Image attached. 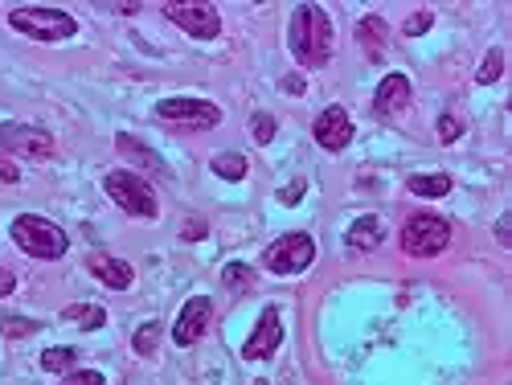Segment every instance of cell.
<instances>
[{
  "mask_svg": "<svg viewBox=\"0 0 512 385\" xmlns=\"http://www.w3.org/2000/svg\"><path fill=\"white\" fill-rule=\"evenodd\" d=\"M185 238H189V242L205 238V222H193V226H185Z\"/></svg>",
  "mask_w": 512,
  "mask_h": 385,
  "instance_id": "35",
  "label": "cell"
},
{
  "mask_svg": "<svg viewBox=\"0 0 512 385\" xmlns=\"http://www.w3.org/2000/svg\"><path fill=\"white\" fill-rule=\"evenodd\" d=\"M316 263V242L312 234H283L263 250V267L271 275H300Z\"/></svg>",
  "mask_w": 512,
  "mask_h": 385,
  "instance_id": "6",
  "label": "cell"
},
{
  "mask_svg": "<svg viewBox=\"0 0 512 385\" xmlns=\"http://www.w3.org/2000/svg\"><path fill=\"white\" fill-rule=\"evenodd\" d=\"M431 21H435V17H431V9H422V13H414V17L406 21V37H422L426 29H431Z\"/></svg>",
  "mask_w": 512,
  "mask_h": 385,
  "instance_id": "29",
  "label": "cell"
},
{
  "mask_svg": "<svg viewBox=\"0 0 512 385\" xmlns=\"http://www.w3.org/2000/svg\"><path fill=\"white\" fill-rule=\"evenodd\" d=\"M357 41H361V50L377 62L381 54H386V21H381L377 13L361 17V25H357Z\"/></svg>",
  "mask_w": 512,
  "mask_h": 385,
  "instance_id": "16",
  "label": "cell"
},
{
  "mask_svg": "<svg viewBox=\"0 0 512 385\" xmlns=\"http://www.w3.org/2000/svg\"><path fill=\"white\" fill-rule=\"evenodd\" d=\"M62 385H107V377L99 369H74V373H66Z\"/></svg>",
  "mask_w": 512,
  "mask_h": 385,
  "instance_id": "26",
  "label": "cell"
},
{
  "mask_svg": "<svg viewBox=\"0 0 512 385\" xmlns=\"http://www.w3.org/2000/svg\"><path fill=\"white\" fill-rule=\"evenodd\" d=\"M41 369H46V373H74L78 369V349H70V345L46 349V353H41Z\"/></svg>",
  "mask_w": 512,
  "mask_h": 385,
  "instance_id": "21",
  "label": "cell"
},
{
  "mask_svg": "<svg viewBox=\"0 0 512 385\" xmlns=\"http://www.w3.org/2000/svg\"><path fill=\"white\" fill-rule=\"evenodd\" d=\"M406 107H410V78L406 74H386L377 95H373V115L386 119V115H398Z\"/></svg>",
  "mask_w": 512,
  "mask_h": 385,
  "instance_id": "13",
  "label": "cell"
},
{
  "mask_svg": "<svg viewBox=\"0 0 512 385\" xmlns=\"http://www.w3.org/2000/svg\"><path fill=\"white\" fill-rule=\"evenodd\" d=\"M9 234H13V242L29 254V259L54 263V259H62V254L70 250V234H66L58 222L41 218V213H17L13 226H9Z\"/></svg>",
  "mask_w": 512,
  "mask_h": 385,
  "instance_id": "2",
  "label": "cell"
},
{
  "mask_svg": "<svg viewBox=\"0 0 512 385\" xmlns=\"http://www.w3.org/2000/svg\"><path fill=\"white\" fill-rule=\"evenodd\" d=\"M504 74V50L500 46H492L488 54H484V66L476 70V82H480V87H492V82Z\"/></svg>",
  "mask_w": 512,
  "mask_h": 385,
  "instance_id": "22",
  "label": "cell"
},
{
  "mask_svg": "<svg viewBox=\"0 0 512 385\" xmlns=\"http://www.w3.org/2000/svg\"><path fill=\"white\" fill-rule=\"evenodd\" d=\"M406 189L418 193V197H447V193L455 189V181H451L447 173H414V177L406 181Z\"/></svg>",
  "mask_w": 512,
  "mask_h": 385,
  "instance_id": "17",
  "label": "cell"
},
{
  "mask_svg": "<svg viewBox=\"0 0 512 385\" xmlns=\"http://www.w3.org/2000/svg\"><path fill=\"white\" fill-rule=\"evenodd\" d=\"M115 148H119V152H127V156H132L136 164L152 168V173H164V164H160V156H156L152 148H144V144H140L136 136H127V132H123V136H115Z\"/></svg>",
  "mask_w": 512,
  "mask_h": 385,
  "instance_id": "18",
  "label": "cell"
},
{
  "mask_svg": "<svg viewBox=\"0 0 512 385\" xmlns=\"http://www.w3.org/2000/svg\"><path fill=\"white\" fill-rule=\"evenodd\" d=\"M304 189H308V185H304V177H295V181L279 193V201H283V205H300V201H304Z\"/></svg>",
  "mask_w": 512,
  "mask_h": 385,
  "instance_id": "30",
  "label": "cell"
},
{
  "mask_svg": "<svg viewBox=\"0 0 512 385\" xmlns=\"http://www.w3.org/2000/svg\"><path fill=\"white\" fill-rule=\"evenodd\" d=\"M0 181H5V185H17L21 181V168L13 160H5V156H0Z\"/></svg>",
  "mask_w": 512,
  "mask_h": 385,
  "instance_id": "31",
  "label": "cell"
},
{
  "mask_svg": "<svg viewBox=\"0 0 512 385\" xmlns=\"http://www.w3.org/2000/svg\"><path fill=\"white\" fill-rule=\"evenodd\" d=\"M156 340H160V324H144V328L132 336V349H136L140 357H152V353H156Z\"/></svg>",
  "mask_w": 512,
  "mask_h": 385,
  "instance_id": "24",
  "label": "cell"
},
{
  "mask_svg": "<svg viewBox=\"0 0 512 385\" xmlns=\"http://www.w3.org/2000/svg\"><path fill=\"white\" fill-rule=\"evenodd\" d=\"M254 140H259V144H271L275 140V119L267 111L254 115Z\"/></svg>",
  "mask_w": 512,
  "mask_h": 385,
  "instance_id": "27",
  "label": "cell"
},
{
  "mask_svg": "<svg viewBox=\"0 0 512 385\" xmlns=\"http://www.w3.org/2000/svg\"><path fill=\"white\" fill-rule=\"evenodd\" d=\"M87 271L103 283V287H111V291H127L136 283V271H132V263H123V259H115V254H91L87 259Z\"/></svg>",
  "mask_w": 512,
  "mask_h": 385,
  "instance_id": "14",
  "label": "cell"
},
{
  "mask_svg": "<svg viewBox=\"0 0 512 385\" xmlns=\"http://www.w3.org/2000/svg\"><path fill=\"white\" fill-rule=\"evenodd\" d=\"M13 291H17V275L0 267V299H5V295H13Z\"/></svg>",
  "mask_w": 512,
  "mask_h": 385,
  "instance_id": "33",
  "label": "cell"
},
{
  "mask_svg": "<svg viewBox=\"0 0 512 385\" xmlns=\"http://www.w3.org/2000/svg\"><path fill=\"white\" fill-rule=\"evenodd\" d=\"M213 177H222V181H242L246 177V156L242 152H222V156H213Z\"/></svg>",
  "mask_w": 512,
  "mask_h": 385,
  "instance_id": "20",
  "label": "cell"
},
{
  "mask_svg": "<svg viewBox=\"0 0 512 385\" xmlns=\"http://www.w3.org/2000/svg\"><path fill=\"white\" fill-rule=\"evenodd\" d=\"M209 320H213L209 295H193V299H185V308L177 312V324H173V340H177L181 349L197 345V340L209 332Z\"/></svg>",
  "mask_w": 512,
  "mask_h": 385,
  "instance_id": "10",
  "label": "cell"
},
{
  "mask_svg": "<svg viewBox=\"0 0 512 385\" xmlns=\"http://www.w3.org/2000/svg\"><path fill=\"white\" fill-rule=\"evenodd\" d=\"M496 238H500V246H512V218H508V213L496 222Z\"/></svg>",
  "mask_w": 512,
  "mask_h": 385,
  "instance_id": "32",
  "label": "cell"
},
{
  "mask_svg": "<svg viewBox=\"0 0 512 385\" xmlns=\"http://www.w3.org/2000/svg\"><path fill=\"white\" fill-rule=\"evenodd\" d=\"M164 17L197 41H213L222 33V17L213 5H164Z\"/></svg>",
  "mask_w": 512,
  "mask_h": 385,
  "instance_id": "9",
  "label": "cell"
},
{
  "mask_svg": "<svg viewBox=\"0 0 512 385\" xmlns=\"http://www.w3.org/2000/svg\"><path fill=\"white\" fill-rule=\"evenodd\" d=\"M9 25L33 41H70L78 33V21L50 5H21L9 13Z\"/></svg>",
  "mask_w": 512,
  "mask_h": 385,
  "instance_id": "3",
  "label": "cell"
},
{
  "mask_svg": "<svg viewBox=\"0 0 512 385\" xmlns=\"http://www.w3.org/2000/svg\"><path fill=\"white\" fill-rule=\"evenodd\" d=\"M283 91H287V95H304V78H300V74H287V78H283Z\"/></svg>",
  "mask_w": 512,
  "mask_h": 385,
  "instance_id": "34",
  "label": "cell"
},
{
  "mask_svg": "<svg viewBox=\"0 0 512 385\" xmlns=\"http://www.w3.org/2000/svg\"><path fill=\"white\" fill-rule=\"evenodd\" d=\"M381 242H386V222L373 218V213L357 218V222L349 226V234H345V246H349L353 254H369V250H377Z\"/></svg>",
  "mask_w": 512,
  "mask_h": 385,
  "instance_id": "15",
  "label": "cell"
},
{
  "mask_svg": "<svg viewBox=\"0 0 512 385\" xmlns=\"http://www.w3.org/2000/svg\"><path fill=\"white\" fill-rule=\"evenodd\" d=\"M287 46L304 70H320L332 62V21L320 5H295L287 25Z\"/></svg>",
  "mask_w": 512,
  "mask_h": 385,
  "instance_id": "1",
  "label": "cell"
},
{
  "mask_svg": "<svg viewBox=\"0 0 512 385\" xmlns=\"http://www.w3.org/2000/svg\"><path fill=\"white\" fill-rule=\"evenodd\" d=\"M62 320H70V324H78V328L95 332V328H103V324H107V312H103L99 304H70V308L62 312Z\"/></svg>",
  "mask_w": 512,
  "mask_h": 385,
  "instance_id": "19",
  "label": "cell"
},
{
  "mask_svg": "<svg viewBox=\"0 0 512 385\" xmlns=\"http://www.w3.org/2000/svg\"><path fill=\"white\" fill-rule=\"evenodd\" d=\"M451 242V222L439 218V213H414V218L402 226V250L414 254V259H435Z\"/></svg>",
  "mask_w": 512,
  "mask_h": 385,
  "instance_id": "5",
  "label": "cell"
},
{
  "mask_svg": "<svg viewBox=\"0 0 512 385\" xmlns=\"http://www.w3.org/2000/svg\"><path fill=\"white\" fill-rule=\"evenodd\" d=\"M316 144L320 148H328V152H340V148H349L353 144V119H349V111L345 107H324L320 115H316Z\"/></svg>",
  "mask_w": 512,
  "mask_h": 385,
  "instance_id": "12",
  "label": "cell"
},
{
  "mask_svg": "<svg viewBox=\"0 0 512 385\" xmlns=\"http://www.w3.org/2000/svg\"><path fill=\"white\" fill-rule=\"evenodd\" d=\"M41 324L37 320H25V316H0V332H5V336H33Z\"/></svg>",
  "mask_w": 512,
  "mask_h": 385,
  "instance_id": "25",
  "label": "cell"
},
{
  "mask_svg": "<svg viewBox=\"0 0 512 385\" xmlns=\"http://www.w3.org/2000/svg\"><path fill=\"white\" fill-rule=\"evenodd\" d=\"M459 136H463V123L455 115H439V140L443 144H455Z\"/></svg>",
  "mask_w": 512,
  "mask_h": 385,
  "instance_id": "28",
  "label": "cell"
},
{
  "mask_svg": "<svg viewBox=\"0 0 512 385\" xmlns=\"http://www.w3.org/2000/svg\"><path fill=\"white\" fill-rule=\"evenodd\" d=\"M156 115L164 123H173V127H193V132H205V127L222 123V107L205 103V99H160Z\"/></svg>",
  "mask_w": 512,
  "mask_h": 385,
  "instance_id": "7",
  "label": "cell"
},
{
  "mask_svg": "<svg viewBox=\"0 0 512 385\" xmlns=\"http://www.w3.org/2000/svg\"><path fill=\"white\" fill-rule=\"evenodd\" d=\"M222 283H226L230 291H246V287H254V267H246V263H226Z\"/></svg>",
  "mask_w": 512,
  "mask_h": 385,
  "instance_id": "23",
  "label": "cell"
},
{
  "mask_svg": "<svg viewBox=\"0 0 512 385\" xmlns=\"http://www.w3.org/2000/svg\"><path fill=\"white\" fill-rule=\"evenodd\" d=\"M0 148L25 156V160H50L54 156V136L46 127H29V123H0Z\"/></svg>",
  "mask_w": 512,
  "mask_h": 385,
  "instance_id": "8",
  "label": "cell"
},
{
  "mask_svg": "<svg viewBox=\"0 0 512 385\" xmlns=\"http://www.w3.org/2000/svg\"><path fill=\"white\" fill-rule=\"evenodd\" d=\"M103 189H107V197H111L123 213H132V218L152 222L156 213H160L152 185H148L144 177H136V173H127V168H115V173H107V177H103Z\"/></svg>",
  "mask_w": 512,
  "mask_h": 385,
  "instance_id": "4",
  "label": "cell"
},
{
  "mask_svg": "<svg viewBox=\"0 0 512 385\" xmlns=\"http://www.w3.org/2000/svg\"><path fill=\"white\" fill-rule=\"evenodd\" d=\"M279 345H283V316H279V308H263L259 324H254V332L242 345V357L246 361H267Z\"/></svg>",
  "mask_w": 512,
  "mask_h": 385,
  "instance_id": "11",
  "label": "cell"
}]
</instances>
